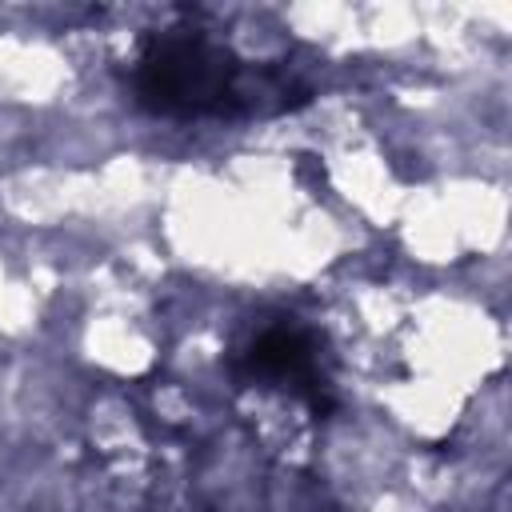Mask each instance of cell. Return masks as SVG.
<instances>
[{
	"label": "cell",
	"mask_w": 512,
	"mask_h": 512,
	"mask_svg": "<svg viewBox=\"0 0 512 512\" xmlns=\"http://www.w3.org/2000/svg\"><path fill=\"white\" fill-rule=\"evenodd\" d=\"M132 92L144 112L164 120H248L312 100L296 72L256 68L204 28L152 32L136 52Z\"/></svg>",
	"instance_id": "1"
},
{
	"label": "cell",
	"mask_w": 512,
	"mask_h": 512,
	"mask_svg": "<svg viewBox=\"0 0 512 512\" xmlns=\"http://www.w3.org/2000/svg\"><path fill=\"white\" fill-rule=\"evenodd\" d=\"M236 376L240 380H256V384H284L316 416L332 412L328 372L320 368V340H316L312 328L296 324L292 316L256 332V340L236 360Z\"/></svg>",
	"instance_id": "2"
}]
</instances>
